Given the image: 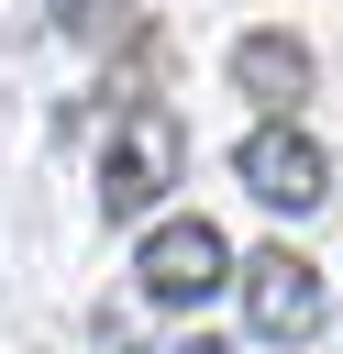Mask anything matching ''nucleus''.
Returning a JSON list of instances; mask_svg holds the SVG:
<instances>
[{"instance_id":"f257e3e1","label":"nucleus","mask_w":343,"mask_h":354,"mask_svg":"<svg viewBox=\"0 0 343 354\" xmlns=\"http://www.w3.org/2000/svg\"><path fill=\"white\" fill-rule=\"evenodd\" d=\"M177 166H188L177 111H166V100L122 111V122H111V144H100V210H111V221H155V210H166V188H177Z\"/></svg>"},{"instance_id":"20e7f679","label":"nucleus","mask_w":343,"mask_h":354,"mask_svg":"<svg viewBox=\"0 0 343 354\" xmlns=\"http://www.w3.org/2000/svg\"><path fill=\"white\" fill-rule=\"evenodd\" d=\"M232 177H243V199H266V210H288V221L332 199V155H321L299 122H254L243 155H232Z\"/></svg>"},{"instance_id":"7ed1b4c3","label":"nucleus","mask_w":343,"mask_h":354,"mask_svg":"<svg viewBox=\"0 0 343 354\" xmlns=\"http://www.w3.org/2000/svg\"><path fill=\"white\" fill-rule=\"evenodd\" d=\"M232 299H243V321H254V343H310L321 332V266L310 254H288V243H266V254H232Z\"/></svg>"},{"instance_id":"0eeeda50","label":"nucleus","mask_w":343,"mask_h":354,"mask_svg":"<svg viewBox=\"0 0 343 354\" xmlns=\"http://www.w3.org/2000/svg\"><path fill=\"white\" fill-rule=\"evenodd\" d=\"M177 354H243V343H210V332H199V343H177Z\"/></svg>"},{"instance_id":"f03ea898","label":"nucleus","mask_w":343,"mask_h":354,"mask_svg":"<svg viewBox=\"0 0 343 354\" xmlns=\"http://www.w3.org/2000/svg\"><path fill=\"white\" fill-rule=\"evenodd\" d=\"M133 288H144L155 310H199L210 288H232V243H221V221H199V210H155L144 243H133Z\"/></svg>"},{"instance_id":"39448f33","label":"nucleus","mask_w":343,"mask_h":354,"mask_svg":"<svg viewBox=\"0 0 343 354\" xmlns=\"http://www.w3.org/2000/svg\"><path fill=\"white\" fill-rule=\"evenodd\" d=\"M310 77H321V66H310V44H299V33H243V44H232V88H243L266 122H299Z\"/></svg>"},{"instance_id":"423d86ee","label":"nucleus","mask_w":343,"mask_h":354,"mask_svg":"<svg viewBox=\"0 0 343 354\" xmlns=\"http://www.w3.org/2000/svg\"><path fill=\"white\" fill-rule=\"evenodd\" d=\"M44 11H55V22H66V33H111V22H122V11H133V0H44Z\"/></svg>"}]
</instances>
